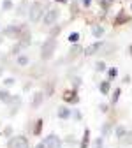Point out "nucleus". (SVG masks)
<instances>
[{
    "label": "nucleus",
    "instance_id": "1",
    "mask_svg": "<svg viewBox=\"0 0 132 148\" xmlns=\"http://www.w3.org/2000/svg\"><path fill=\"white\" fill-rule=\"evenodd\" d=\"M55 49H56V37H48L41 46V60L48 62L55 55Z\"/></svg>",
    "mask_w": 132,
    "mask_h": 148
},
{
    "label": "nucleus",
    "instance_id": "2",
    "mask_svg": "<svg viewBox=\"0 0 132 148\" xmlns=\"http://www.w3.org/2000/svg\"><path fill=\"white\" fill-rule=\"evenodd\" d=\"M44 11H46V7L41 4V2H34L32 5H30V9H28V20H30V23H39L41 20H42V14H44Z\"/></svg>",
    "mask_w": 132,
    "mask_h": 148
},
{
    "label": "nucleus",
    "instance_id": "3",
    "mask_svg": "<svg viewBox=\"0 0 132 148\" xmlns=\"http://www.w3.org/2000/svg\"><path fill=\"white\" fill-rule=\"evenodd\" d=\"M27 28H28L27 25H7V27L4 28V35L7 37V39L18 41V39L21 37V34H23Z\"/></svg>",
    "mask_w": 132,
    "mask_h": 148
},
{
    "label": "nucleus",
    "instance_id": "4",
    "mask_svg": "<svg viewBox=\"0 0 132 148\" xmlns=\"http://www.w3.org/2000/svg\"><path fill=\"white\" fill-rule=\"evenodd\" d=\"M58 18H60L58 9L49 7V9H46V11H44V14H42V25H46V27H53V25H56Z\"/></svg>",
    "mask_w": 132,
    "mask_h": 148
},
{
    "label": "nucleus",
    "instance_id": "5",
    "mask_svg": "<svg viewBox=\"0 0 132 148\" xmlns=\"http://www.w3.org/2000/svg\"><path fill=\"white\" fill-rule=\"evenodd\" d=\"M7 148H28V139L25 136H12L7 141Z\"/></svg>",
    "mask_w": 132,
    "mask_h": 148
},
{
    "label": "nucleus",
    "instance_id": "6",
    "mask_svg": "<svg viewBox=\"0 0 132 148\" xmlns=\"http://www.w3.org/2000/svg\"><path fill=\"white\" fill-rule=\"evenodd\" d=\"M62 99H64V102H69V104H78L79 102L78 88H67L64 94H62Z\"/></svg>",
    "mask_w": 132,
    "mask_h": 148
},
{
    "label": "nucleus",
    "instance_id": "7",
    "mask_svg": "<svg viewBox=\"0 0 132 148\" xmlns=\"http://www.w3.org/2000/svg\"><path fill=\"white\" fill-rule=\"evenodd\" d=\"M42 143H44L46 148H62V145H64V141L56 136V134H48Z\"/></svg>",
    "mask_w": 132,
    "mask_h": 148
},
{
    "label": "nucleus",
    "instance_id": "8",
    "mask_svg": "<svg viewBox=\"0 0 132 148\" xmlns=\"http://www.w3.org/2000/svg\"><path fill=\"white\" fill-rule=\"evenodd\" d=\"M83 53H85V48L76 42V44H72L69 48V51H67V60H76L78 57H81Z\"/></svg>",
    "mask_w": 132,
    "mask_h": 148
},
{
    "label": "nucleus",
    "instance_id": "9",
    "mask_svg": "<svg viewBox=\"0 0 132 148\" xmlns=\"http://www.w3.org/2000/svg\"><path fill=\"white\" fill-rule=\"evenodd\" d=\"M132 20V18L125 12V11H120L118 14H116V18L113 20V27H122V25H125V23H129Z\"/></svg>",
    "mask_w": 132,
    "mask_h": 148
},
{
    "label": "nucleus",
    "instance_id": "10",
    "mask_svg": "<svg viewBox=\"0 0 132 148\" xmlns=\"http://www.w3.org/2000/svg\"><path fill=\"white\" fill-rule=\"evenodd\" d=\"M102 46H104V42H102V41H97V42L90 44V46L85 49V53H83V55H86V57H92V55H99V53H101V49H102Z\"/></svg>",
    "mask_w": 132,
    "mask_h": 148
},
{
    "label": "nucleus",
    "instance_id": "11",
    "mask_svg": "<svg viewBox=\"0 0 132 148\" xmlns=\"http://www.w3.org/2000/svg\"><path fill=\"white\" fill-rule=\"evenodd\" d=\"M44 99H46V95H44V92H42V90L35 92V94H34V99H32V109L41 108L42 102H44Z\"/></svg>",
    "mask_w": 132,
    "mask_h": 148
},
{
    "label": "nucleus",
    "instance_id": "12",
    "mask_svg": "<svg viewBox=\"0 0 132 148\" xmlns=\"http://www.w3.org/2000/svg\"><path fill=\"white\" fill-rule=\"evenodd\" d=\"M56 115H58L60 120H69V118L72 116V111H70V108H67V106H58V109H56Z\"/></svg>",
    "mask_w": 132,
    "mask_h": 148
},
{
    "label": "nucleus",
    "instance_id": "13",
    "mask_svg": "<svg viewBox=\"0 0 132 148\" xmlns=\"http://www.w3.org/2000/svg\"><path fill=\"white\" fill-rule=\"evenodd\" d=\"M16 65H20V67H27L28 64H30V57L28 55H25V53H20V55H16Z\"/></svg>",
    "mask_w": 132,
    "mask_h": 148
},
{
    "label": "nucleus",
    "instance_id": "14",
    "mask_svg": "<svg viewBox=\"0 0 132 148\" xmlns=\"http://www.w3.org/2000/svg\"><path fill=\"white\" fill-rule=\"evenodd\" d=\"M120 95H122V88H120V86L113 88V94H111V101H109V104H111V106H116L118 101H120Z\"/></svg>",
    "mask_w": 132,
    "mask_h": 148
},
{
    "label": "nucleus",
    "instance_id": "15",
    "mask_svg": "<svg viewBox=\"0 0 132 148\" xmlns=\"http://www.w3.org/2000/svg\"><path fill=\"white\" fill-rule=\"evenodd\" d=\"M90 146V129L85 127V132H83V138L79 141V148H88Z\"/></svg>",
    "mask_w": 132,
    "mask_h": 148
},
{
    "label": "nucleus",
    "instance_id": "16",
    "mask_svg": "<svg viewBox=\"0 0 132 148\" xmlns=\"http://www.w3.org/2000/svg\"><path fill=\"white\" fill-rule=\"evenodd\" d=\"M9 104H11V106H14V108L11 109V115H14L16 111H18V108L21 106V97H20V95H12V97H11V102H9Z\"/></svg>",
    "mask_w": 132,
    "mask_h": 148
},
{
    "label": "nucleus",
    "instance_id": "17",
    "mask_svg": "<svg viewBox=\"0 0 132 148\" xmlns=\"http://www.w3.org/2000/svg\"><path fill=\"white\" fill-rule=\"evenodd\" d=\"M92 35L93 37H97V39H101V37L104 35V27L95 23V25H92Z\"/></svg>",
    "mask_w": 132,
    "mask_h": 148
},
{
    "label": "nucleus",
    "instance_id": "18",
    "mask_svg": "<svg viewBox=\"0 0 132 148\" xmlns=\"http://www.w3.org/2000/svg\"><path fill=\"white\" fill-rule=\"evenodd\" d=\"M11 97H12V94H11L7 88H2V90H0V102L9 104V102H11Z\"/></svg>",
    "mask_w": 132,
    "mask_h": 148
},
{
    "label": "nucleus",
    "instance_id": "19",
    "mask_svg": "<svg viewBox=\"0 0 132 148\" xmlns=\"http://www.w3.org/2000/svg\"><path fill=\"white\" fill-rule=\"evenodd\" d=\"M99 90H101V94H102V95H107V94H109V90H111V81H107V79L101 81V83H99Z\"/></svg>",
    "mask_w": 132,
    "mask_h": 148
},
{
    "label": "nucleus",
    "instance_id": "20",
    "mask_svg": "<svg viewBox=\"0 0 132 148\" xmlns=\"http://www.w3.org/2000/svg\"><path fill=\"white\" fill-rule=\"evenodd\" d=\"M111 129H113V122H111V120H107V122L102 125V129H101V136H102V138L109 136V134H111Z\"/></svg>",
    "mask_w": 132,
    "mask_h": 148
},
{
    "label": "nucleus",
    "instance_id": "21",
    "mask_svg": "<svg viewBox=\"0 0 132 148\" xmlns=\"http://www.w3.org/2000/svg\"><path fill=\"white\" fill-rule=\"evenodd\" d=\"M42 125H44V120L42 118H37L35 120V125H34V136H41V131H42Z\"/></svg>",
    "mask_w": 132,
    "mask_h": 148
},
{
    "label": "nucleus",
    "instance_id": "22",
    "mask_svg": "<svg viewBox=\"0 0 132 148\" xmlns=\"http://www.w3.org/2000/svg\"><path fill=\"white\" fill-rule=\"evenodd\" d=\"M122 146H132V131H127V134L120 139Z\"/></svg>",
    "mask_w": 132,
    "mask_h": 148
},
{
    "label": "nucleus",
    "instance_id": "23",
    "mask_svg": "<svg viewBox=\"0 0 132 148\" xmlns=\"http://www.w3.org/2000/svg\"><path fill=\"white\" fill-rule=\"evenodd\" d=\"M125 134H127V127H125V125H116V127H115V136H116L118 139H122Z\"/></svg>",
    "mask_w": 132,
    "mask_h": 148
},
{
    "label": "nucleus",
    "instance_id": "24",
    "mask_svg": "<svg viewBox=\"0 0 132 148\" xmlns=\"http://www.w3.org/2000/svg\"><path fill=\"white\" fill-rule=\"evenodd\" d=\"M106 74H107V81H113V79L118 76V69H116V67H109V69L106 71Z\"/></svg>",
    "mask_w": 132,
    "mask_h": 148
},
{
    "label": "nucleus",
    "instance_id": "25",
    "mask_svg": "<svg viewBox=\"0 0 132 148\" xmlns=\"http://www.w3.org/2000/svg\"><path fill=\"white\" fill-rule=\"evenodd\" d=\"M97 2H99V5H101L102 11H107L113 4H115V0H97Z\"/></svg>",
    "mask_w": 132,
    "mask_h": 148
},
{
    "label": "nucleus",
    "instance_id": "26",
    "mask_svg": "<svg viewBox=\"0 0 132 148\" xmlns=\"http://www.w3.org/2000/svg\"><path fill=\"white\" fill-rule=\"evenodd\" d=\"M28 9H30V7H28V4H27V2H23L20 7H18V14H20L21 18H23V16H28Z\"/></svg>",
    "mask_w": 132,
    "mask_h": 148
},
{
    "label": "nucleus",
    "instance_id": "27",
    "mask_svg": "<svg viewBox=\"0 0 132 148\" xmlns=\"http://www.w3.org/2000/svg\"><path fill=\"white\" fill-rule=\"evenodd\" d=\"M95 71H97V72H106V71H107L106 62H104V60H97V62H95Z\"/></svg>",
    "mask_w": 132,
    "mask_h": 148
},
{
    "label": "nucleus",
    "instance_id": "28",
    "mask_svg": "<svg viewBox=\"0 0 132 148\" xmlns=\"http://www.w3.org/2000/svg\"><path fill=\"white\" fill-rule=\"evenodd\" d=\"M11 9H14L12 0H2V11H11Z\"/></svg>",
    "mask_w": 132,
    "mask_h": 148
},
{
    "label": "nucleus",
    "instance_id": "29",
    "mask_svg": "<svg viewBox=\"0 0 132 148\" xmlns=\"http://www.w3.org/2000/svg\"><path fill=\"white\" fill-rule=\"evenodd\" d=\"M60 30H62V27H60V25H53V27H51V30H49V37H58Z\"/></svg>",
    "mask_w": 132,
    "mask_h": 148
},
{
    "label": "nucleus",
    "instance_id": "30",
    "mask_svg": "<svg viewBox=\"0 0 132 148\" xmlns=\"http://www.w3.org/2000/svg\"><path fill=\"white\" fill-rule=\"evenodd\" d=\"M93 148H104V138L102 136H99L97 139H93Z\"/></svg>",
    "mask_w": 132,
    "mask_h": 148
},
{
    "label": "nucleus",
    "instance_id": "31",
    "mask_svg": "<svg viewBox=\"0 0 132 148\" xmlns=\"http://www.w3.org/2000/svg\"><path fill=\"white\" fill-rule=\"evenodd\" d=\"M79 37H81V35H79L78 32H72V34L69 35V42H72V44H76V42L79 41Z\"/></svg>",
    "mask_w": 132,
    "mask_h": 148
},
{
    "label": "nucleus",
    "instance_id": "32",
    "mask_svg": "<svg viewBox=\"0 0 132 148\" xmlns=\"http://www.w3.org/2000/svg\"><path fill=\"white\" fill-rule=\"evenodd\" d=\"M21 49H23V48H21V44H20V42H16V44L11 48V53L16 57V55H20V51H21Z\"/></svg>",
    "mask_w": 132,
    "mask_h": 148
},
{
    "label": "nucleus",
    "instance_id": "33",
    "mask_svg": "<svg viewBox=\"0 0 132 148\" xmlns=\"http://www.w3.org/2000/svg\"><path fill=\"white\" fill-rule=\"evenodd\" d=\"M2 83H4V86H12V85L16 83V79H14L12 76H9V78H4V81H2Z\"/></svg>",
    "mask_w": 132,
    "mask_h": 148
},
{
    "label": "nucleus",
    "instance_id": "34",
    "mask_svg": "<svg viewBox=\"0 0 132 148\" xmlns=\"http://www.w3.org/2000/svg\"><path fill=\"white\" fill-rule=\"evenodd\" d=\"M72 118L76 120V122H81V120H83V116H81V111H79V109H74V111H72Z\"/></svg>",
    "mask_w": 132,
    "mask_h": 148
},
{
    "label": "nucleus",
    "instance_id": "35",
    "mask_svg": "<svg viewBox=\"0 0 132 148\" xmlns=\"http://www.w3.org/2000/svg\"><path fill=\"white\" fill-rule=\"evenodd\" d=\"M5 138H12V127L11 125H5V129H4V132H2Z\"/></svg>",
    "mask_w": 132,
    "mask_h": 148
},
{
    "label": "nucleus",
    "instance_id": "36",
    "mask_svg": "<svg viewBox=\"0 0 132 148\" xmlns=\"http://www.w3.org/2000/svg\"><path fill=\"white\" fill-rule=\"evenodd\" d=\"M65 143H67V145H70V146H72V145H76V143H78V141H76V138H74V136H72V134H69V136H65Z\"/></svg>",
    "mask_w": 132,
    "mask_h": 148
},
{
    "label": "nucleus",
    "instance_id": "37",
    "mask_svg": "<svg viewBox=\"0 0 132 148\" xmlns=\"http://www.w3.org/2000/svg\"><path fill=\"white\" fill-rule=\"evenodd\" d=\"M78 11H79L78 2H72V4H70V14H72V16H76V14H78Z\"/></svg>",
    "mask_w": 132,
    "mask_h": 148
},
{
    "label": "nucleus",
    "instance_id": "38",
    "mask_svg": "<svg viewBox=\"0 0 132 148\" xmlns=\"http://www.w3.org/2000/svg\"><path fill=\"white\" fill-rule=\"evenodd\" d=\"M81 85V78H78V76H72V88H78Z\"/></svg>",
    "mask_w": 132,
    "mask_h": 148
},
{
    "label": "nucleus",
    "instance_id": "39",
    "mask_svg": "<svg viewBox=\"0 0 132 148\" xmlns=\"http://www.w3.org/2000/svg\"><path fill=\"white\" fill-rule=\"evenodd\" d=\"M99 111H101V113H107V111H109V106H107V104H101V106H99Z\"/></svg>",
    "mask_w": 132,
    "mask_h": 148
},
{
    "label": "nucleus",
    "instance_id": "40",
    "mask_svg": "<svg viewBox=\"0 0 132 148\" xmlns=\"http://www.w3.org/2000/svg\"><path fill=\"white\" fill-rule=\"evenodd\" d=\"M81 5H83L85 9H88V7L92 5V0H81Z\"/></svg>",
    "mask_w": 132,
    "mask_h": 148
},
{
    "label": "nucleus",
    "instance_id": "41",
    "mask_svg": "<svg viewBox=\"0 0 132 148\" xmlns=\"http://www.w3.org/2000/svg\"><path fill=\"white\" fill-rule=\"evenodd\" d=\"M30 86H32V81L25 83V85H23V92H28V90H30Z\"/></svg>",
    "mask_w": 132,
    "mask_h": 148
},
{
    "label": "nucleus",
    "instance_id": "42",
    "mask_svg": "<svg viewBox=\"0 0 132 148\" xmlns=\"http://www.w3.org/2000/svg\"><path fill=\"white\" fill-rule=\"evenodd\" d=\"M130 81H132V79H130V76H123V83H127V85H129Z\"/></svg>",
    "mask_w": 132,
    "mask_h": 148
},
{
    "label": "nucleus",
    "instance_id": "43",
    "mask_svg": "<svg viewBox=\"0 0 132 148\" xmlns=\"http://www.w3.org/2000/svg\"><path fill=\"white\" fill-rule=\"evenodd\" d=\"M55 2H56V4H67L69 0H55Z\"/></svg>",
    "mask_w": 132,
    "mask_h": 148
},
{
    "label": "nucleus",
    "instance_id": "44",
    "mask_svg": "<svg viewBox=\"0 0 132 148\" xmlns=\"http://www.w3.org/2000/svg\"><path fill=\"white\" fill-rule=\"evenodd\" d=\"M34 148H46V146H44V143H39V145H35Z\"/></svg>",
    "mask_w": 132,
    "mask_h": 148
},
{
    "label": "nucleus",
    "instance_id": "45",
    "mask_svg": "<svg viewBox=\"0 0 132 148\" xmlns=\"http://www.w3.org/2000/svg\"><path fill=\"white\" fill-rule=\"evenodd\" d=\"M129 55L132 57V44H129Z\"/></svg>",
    "mask_w": 132,
    "mask_h": 148
},
{
    "label": "nucleus",
    "instance_id": "46",
    "mask_svg": "<svg viewBox=\"0 0 132 148\" xmlns=\"http://www.w3.org/2000/svg\"><path fill=\"white\" fill-rule=\"evenodd\" d=\"M0 74H2V67H0Z\"/></svg>",
    "mask_w": 132,
    "mask_h": 148
},
{
    "label": "nucleus",
    "instance_id": "47",
    "mask_svg": "<svg viewBox=\"0 0 132 148\" xmlns=\"http://www.w3.org/2000/svg\"><path fill=\"white\" fill-rule=\"evenodd\" d=\"M130 11H132V4H130Z\"/></svg>",
    "mask_w": 132,
    "mask_h": 148
}]
</instances>
